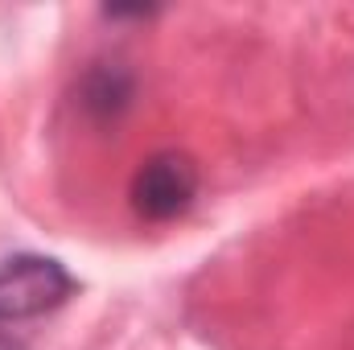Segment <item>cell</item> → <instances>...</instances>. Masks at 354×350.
<instances>
[{
  "instance_id": "cell-1",
  "label": "cell",
  "mask_w": 354,
  "mask_h": 350,
  "mask_svg": "<svg viewBox=\"0 0 354 350\" xmlns=\"http://www.w3.org/2000/svg\"><path fill=\"white\" fill-rule=\"evenodd\" d=\"M75 293V276L54 256H0V322H29L58 309Z\"/></svg>"
},
{
  "instance_id": "cell-2",
  "label": "cell",
  "mask_w": 354,
  "mask_h": 350,
  "mask_svg": "<svg viewBox=\"0 0 354 350\" xmlns=\"http://www.w3.org/2000/svg\"><path fill=\"white\" fill-rule=\"evenodd\" d=\"M198 185L202 177H198L194 157L177 149H161L140 161V169L132 174V185H128V198L145 223H174L194 206Z\"/></svg>"
},
{
  "instance_id": "cell-3",
  "label": "cell",
  "mask_w": 354,
  "mask_h": 350,
  "mask_svg": "<svg viewBox=\"0 0 354 350\" xmlns=\"http://www.w3.org/2000/svg\"><path fill=\"white\" fill-rule=\"evenodd\" d=\"M136 99V79L120 62H95L79 83V107L95 124H115Z\"/></svg>"
},
{
  "instance_id": "cell-4",
  "label": "cell",
  "mask_w": 354,
  "mask_h": 350,
  "mask_svg": "<svg viewBox=\"0 0 354 350\" xmlns=\"http://www.w3.org/2000/svg\"><path fill=\"white\" fill-rule=\"evenodd\" d=\"M0 350H25V347H21L12 334H4V330H0Z\"/></svg>"
}]
</instances>
